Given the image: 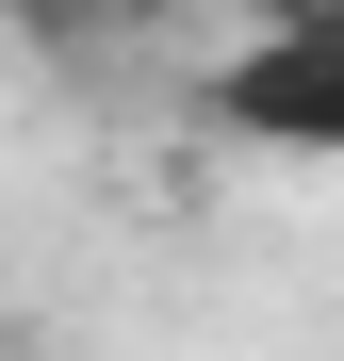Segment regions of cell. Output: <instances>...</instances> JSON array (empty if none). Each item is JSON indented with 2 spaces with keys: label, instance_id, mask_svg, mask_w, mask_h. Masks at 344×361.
<instances>
[{
  "label": "cell",
  "instance_id": "3957f363",
  "mask_svg": "<svg viewBox=\"0 0 344 361\" xmlns=\"http://www.w3.org/2000/svg\"><path fill=\"white\" fill-rule=\"evenodd\" d=\"M181 17H213V0H115V49H148V33H181Z\"/></svg>",
  "mask_w": 344,
  "mask_h": 361
},
{
  "label": "cell",
  "instance_id": "7a4b0ae2",
  "mask_svg": "<svg viewBox=\"0 0 344 361\" xmlns=\"http://www.w3.org/2000/svg\"><path fill=\"white\" fill-rule=\"evenodd\" d=\"M0 33H17L33 66H98L115 49V0H0Z\"/></svg>",
  "mask_w": 344,
  "mask_h": 361
},
{
  "label": "cell",
  "instance_id": "6da1fadb",
  "mask_svg": "<svg viewBox=\"0 0 344 361\" xmlns=\"http://www.w3.org/2000/svg\"><path fill=\"white\" fill-rule=\"evenodd\" d=\"M213 132H246V148H344V49H213Z\"/></svg>",
  "mask_w": 344,
  "mask_h": 361
}]
</instances>
